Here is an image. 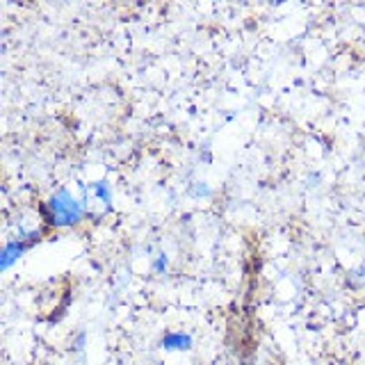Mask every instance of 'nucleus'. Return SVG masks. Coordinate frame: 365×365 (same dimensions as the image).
Listing matches in <instances>:
<instances>
[{
    "label": "nucleus",
    "mask_w": 365,
    "mask_h": 365,
    "mask_svg": "<svg viewBox=\"0 0 365 365\" xmlns=\"http://www.w3.org/2000/svg\"><path fill=\"white\" fill-rule=\"evenodd\" d=\"M26 249H28V242H9L5 247V251H3V258H0V265H3V269H7L16 258H21Z\"/></svg>",
    "instance_id": "obj_2"
},
{
    "label": "nucleus",
    "mask_w": 365,
    "mask_h": 365,
    "mask_svg": "<svg viewBox=\"0 0 365 365\" xmlns=\"http://www.w3.org/2000/svg\"><path fill=\"white\" fill-rule=\"evenodd\" d=\"M163 347L165 349H190L192 338L187 334H167L163 338Z\"/></svg>",
    "instance_id": "obj_3"
},
{
    "label": "nucleus",
    "mask_w": 365,
    "mask_h": 365,
    "mask_svg": "<svg viewBox=\"0 0 365 365\" xmlns=\"http://www.w3.org/2000/svg\"><path fill=\"white\" fill-rule=\"evenodd\" d=\"M48 222L55 226H73L76 222H80L83 217V205L80 201H76L68 192H57L48 199L43 208Z\"/></svg>",
    "instance_id": "obj_1"
},
{
    "label": "nucleus",
    "mask_w": 365,
    "mask_h": 365,
    "mask_svg": "<svg viewBox=\"0 0 365 365\" xmlns=\"http://www.w3.org/2000/svg\"><path fill=\"white\" fill-rule=\"evenodd\" d=\"M94 192H96V197H98L103 203L110 205V201H112V194H110V190H108L106 182H96V185H94Z\"/></svg>",
    "instance_id": "obj_4"
}]
</instances>
